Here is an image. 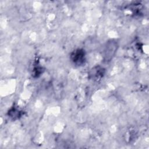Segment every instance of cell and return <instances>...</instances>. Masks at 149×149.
Returning a JSON list of instances; mask_svg holds the SVG:
<instances>
[{
	"label": "cell",
	"mask_w": 149,
	"mask_h": 149,
	"mask_svg": "<svg viewBox=\"0 0 149 149\" xmlns=\"http://www.w3.org/2000/svg\"><path fill=\"white\" fill-rule=\"evenodd\" d=\"M117 42L113 41H110L107 44L104 52V57L105 61H109L114 56L117 49Z\"/></svg>",
	"instance_id": "1"
},
{
	"label": "cell",
	"mask_w": 149,
	"mask_h": 149,
	"mask_svg": "<svg viewBox=\"0 0 149 149\" xmlns=\"http://www.w3.org/2000/svg\"><path fill=\"white\" fill-rule=\"evenodd\" d=\"M70 58L72 62L74 64L77 65H80L84 62L85 52L81 49H76L71 54Z\"/></svg>",
	"instance_id": "2"
},
{
	"label": "cell",
	"mask_w": 149,
	"mask_h": 149,
	"mask_svg": "<svg viewBox=\"0 0 149 149\" xmlns=\"http://www.w3.org/2000/svg\"><path fill=\"white\" fill-rule=\"evenodd\" d=\"M105 73V69L100 66H96L93 68L90 73V77L94 80H98L103 77Z\"/></svg>",
	"instance_id": "3"
}]
</instances>
